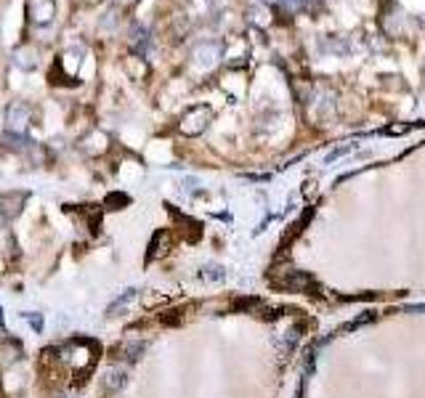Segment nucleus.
<instances>
[{
    "label": "nucleus",
    "mask_w": 425,
    "mask_h": 398,
    "mask_svg": "<svg viewBox=\"0 0 425 398\" xmlns=\"http://www.w3.org/2000/svg\"><path fill=\"white\" fill-rule=\"evenodd\" d=\"M210 117H212L210 106H194V109H189L184 117H181L178 131L184 133V135H199V133L210 125Z\"/></svg>",
    "instance_id": "obj_1"
},
{
    "label": "nucleus",
    "mask_w": 425,
    "mask_h": 398,
    "mask_svg": "<svg viewBox=\"0 0 425 398\" xmlns=\"http://www.w3.org/2000/svg\"><path fill=\"white\" fill-rule=\"evenodd\" d=\"M29 117H32V109H29L24 101H13V104L6 109V128H8V135H24L27 125H29Z\"/></svg>",
    "instance_id": "obj_2"
},
{
    "label": "nucleus",
    "mask_w": 425,
    "mask_h": 398,
    "mask_svg": "<svg viewBox=\"0 0 425 398\" xmlns=\"http://www.w3.org/2000/svg\"><path fill=\"white\" fill-rule=\"evenodd\" d=\"M221 56H224V45L221 43H199L197 48L192 51V59H194V66L199 69H212V66L221 61Z\"/></svg>",
    "instance_id": "obj_3"
},
{
    "label": "nucleus",
    "mask_w": 425,
    "mask_h": 398,
    "mask_svg": "<svg viewBox=\"0 0 425 398\" xmlns=\"http://www.w3.org/2000/svg\"><path fill=\"white\" fill-rule=\"evenodd\" d=\"M27 13H29V22L35 27L51 24L53 16H56V3L53 0H29L27 3Z\"/></svg>",
    "instance_id": "obj_4"
},
{
    "label": "nucleus",
    "mask_w": 425,
    "mask_h": 398,
    "mask_svg": "<svg viewBox=\"0 0 425 398\" xmlns=\"http://www.w3.org/2000/svg\"><path fill=\"white\" fill-rule=\"evenodd\" d=\"M149 45H152V35L144 24H133L131 27V48L136 56H146L149 53Z\"/></svg>",
    "instance_id": "obj_5"
},
{
    "label": "nucleus",
    "mask_w": 425,
    "mask_h": 398,
    "mask_svg": "<svg viewBox=\"0 0 425 398\" xmlns=\"http://www.w3.org/2000/svg\"><path fill=\"white\" fill-rule=\"evenodd\" d=\"M13 61L16 66H22L27 72H32L35 66H38V51L32 48V45H22V48H16L13 51Z\"/></svg>",
    "instance_id": "obj_6"
},
{
    "label": "nucleus",
    "mask_w": 425,
    "mask_h": 398,
    "mask_svg": "<svg viewBox=\"0 0 425 398\" xmlns=\"http://www.w3.org/2000/svg\"><path fill=\"white\" fill-rule=\"evenodd\" d=\"M247 19L255 27H268L271 24V8L266 3H252L250 8H247Z\"/></svg>",
    "instance_id": "obj_7"
},
{
    "label": "nucleus",
    "mask_w": 425,
    "mask_h": 398,
    "mask_svg": "<svg viewBox=\"0 0 425 398\" xmlns=\"http://www.w3.org/2000/svg\"><path fill=\"white\" fill-rule=\"evenodd\" d=\"M22 202H24V194H6V197H0V215H6V218L19 215Z\"/></svg>",
    "instance_id": "obj_8"
},
{
    "label": "nucleus",
    "mask_w": 425,
    "mask_h": 398,
    "mask_svg": "<svg viewBox=\"0 0 425 398\" xmlns=\"http://www.w3.org/2000/svg\"><path fill=\"white\" fill-rule=\"evenodd\" d=\"M141 351H144V343H125V345H122V348H117V351H115V356H120V353H125V356H122V358H125V361H136Z\"/></svg>",
    "instance_id": "obj_9"
},
{
    "label": "nucleus",
    "mask_w": 425,
    "mask_h": 398,
    "mask_svg": "<svg viewBox=\"0 0 425 398\" xmlns=\"http://www.w3.org/2000/svg\"><path fill=\"white\" fill-rule=\"evenodd\" d=\"M125 371H120V369H109L106 371V380H104V385L109 388V390H117L120 385H125Z\"/></svg>",
    "instance_id": "obj_10"
},
{
    "label": "nucleus",
    "mask_w": 425,
    "mask_h": 398,
    "mask_svg": "<svg viewBox=\"0 0 425 398\" xmlns=\"http://www.w3.org/2000/svg\"><path fill=\"white\" fill-rule=\"evenodd\" d=\"M133 297H136V292H133V290H125V295H122V297H117L115 303L109 305V314H117L120 308H122V305L128 303V300H133Z\"/></svg>",
    "instance_id": "obj_11"
},
{
    "label": "nucleus",
    "mask_w": 425,
    "mask_h": 398,
    "mask_svg": "<svg viewBox=\"0 0 425 398\" xmlns=\"http://www.w3.org/2000/svg\"><path fill=\"white\" fill-rule=\"evenodd\" d=\"M101 27H104V29H109V27L115 29V27H117V11H106V13H104V22H101Z\"/></svg>",
    "instance_id": "obj_12"
},
{
    "label": "nucleus",
    "mask_w": 425,
    "mask_h": 398,
    "mask_svg": "<svg viewBox=\"0 0 425 398\" xmlns=\"http://www.w3.org/2000/svg\"><path fill=\"white\" fill-rule=\"evenodd\" d=\"M264 3H274V0H264Z\"/></svg>",
    "instance_id": "obj_13"
},
{
    "label": "nucleus",
    "mask_w": 425,
    "mask_h": 398,
    "mask_svg": "<svg viewBox=\"0 0 425 398\" xmlns=\"http://www.w3.org/2000/svg\"><path fill=\"white\" fill-rule=\"evenodd\" d=\"M210 3H221V0H210Z\"/></svg>",
    "instance_id": "obj_14"
},
{
    "label": "nucleus",
    "mask_w": 425,
    "mask_h": 398,
    "mask_svg": "<svg viewBox=\"0 0 425 398\" xmlns=\"http://www.w3.org/2000/svg\"><path fill=\"white\" fill-rule=\"evenodd\" d=\"M117 3H125V0H117Z\"/></svg>",
    "instance_id": "obj_15"
}]
</instances>
